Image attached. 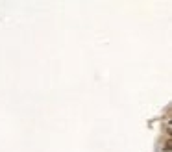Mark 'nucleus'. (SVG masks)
<instances>
[]
</instances>
